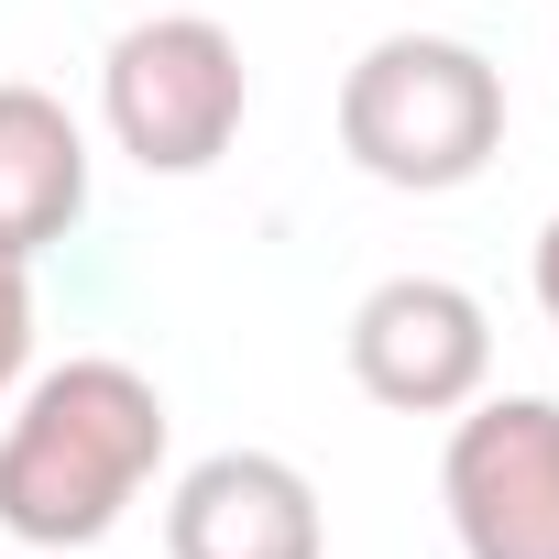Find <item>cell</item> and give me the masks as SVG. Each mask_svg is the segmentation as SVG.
<instances>
[{"mask_svg":"<svg viewBox=\"0 0 559 559\" xmlns=\"http://www.w3.org/2000/svg\"><path fill=\"white\" fill-rule=\"evenodd\" d=\"M165 384L121 352H67L45 373H23L12 417H0V537L67 559L99 548L154 483H165Z\"/></svg>","mask_w":559,"mask_h":559,"instance_id":"cell-1","label":"cell"},{"mask_svg":"<svg viewBox=\"0 0 559 559\" xmlns=\"http://www.w3.org/2000/svg\"><path fill=\"white\" fill-rule=\"evenodd\" d=\"M341 154L395 198H450L504 154V67L461 34H373L341 67Z\"/></svg>","mask_w":559,"mask_h":559,"instance_id":"cell-2","label":"cell"},{"mask_svg":"<svg viewBox=\"0 0 559 559\" xmlns=\"http://www.w3.org/2000/svg\"><path fill=\"white\" fill-rule=\"evenodd\" d=\"M252 121V67L241 34L209 12H143L99 56V132L143 176H209Z\"/></svg>","mask_w":559,"mask_h":559,"instance_id":"cell-3","label":"cell"},{"mask_svg":"<svg viewBox=\"0 0 559 559\" xmlns=\"http://www.w3.org/2000/svg\"><path fill=\"white\" fill-rule=\"evenodd\" d=\"M461 559H559V395H472L439 450Z\"/></svg>","mask_w":559,"mask_h":559,"instance_id":"cell-4","label":"cell"},{"mask_svg":"<svg viewBox=\"0 0 559 559\" xmlns=\"http://www.w3.org/2000/svg\"><path fill=\"white\" fill-rule=\"evenodd\" d=\"M341 352H352V384L373 406L461 417L493 384V308L461 286V274H384V286H362Z\"/></svg>","mask_w":559,"mask_h":559,"instance_id":"cell-5","label":"cell"},{"mask_svg":"<svg viewBox=\"0 0 559 559\" xmlns=\"http://www.w3.org/2000/svg\"><path fill=\"white\" fill-rule=\"evenodd\" d=\"M165 559H330L319 483L286 450H209L165 493Z\"/></svg>","mask_w":559,"mask_h":559,"instance_id":"cell-6","label":"cell"},{"mask_svg":"<svg viewBox=\"0 0 559 559\" xmlns=\"http://www.w3.org/2000/svg\"><path fill=\"white\" fill-rule=\"evenodd\" d=\"M78 219H88V121L34 78H0V252H56Z\"/></svg>","mask_w":559,"mask_h":559,"instance_id":"cell-7","label":"cell"},{"mask_svg":"<svg viewBox=\"0 0 559 559\" xmlns=\"http://www.w3.org/2000/svg\"><path fill=\"white\" fill-rule=\"evenodd\" d=\"M34 373V252H0V406Z\"/></svg>","mask_w":559,"mask_h":559,"instance_id":"cell-8","label":"cell"},{"mask_svg":"<svg viewBox=\"0 0 559 559\" xmlns=\"http://www.w3.org/2000/svg\"><path fill=\"white\" fill-rule=\"evenodd\" d=\"M526 274H537V308H548V330H559V209H548V230H537V263H526Z\"/></svg>","mask_w":559,"mask_h":559,"instance_id":"cell-9","label":"cell"},{"mask_svg":"<svg viewBox=\"0 0 559 559\" xmlns=\"http://www.w3.org/2000/svg\"><path fill=\"white\" fill-rule=\"evenodd\" d=\"M12 559H34V548H12Z\"/></svg>","mask_w":559,"mask_h":559,"instance_id":"cell-10","label":"cell"},{"mask_svg":"<svg viewBox=\"0 0 559 559\" xmlns=\"http://www.w3.org/2000/svg\"><path fill=\"white\" fill-rule=\"evenodd\" d=\"M548 34H559V23H548Z\"/></svg>","mask_w":559,"mask_h":559,"instance_id":"cell-11","label":"cell"}]
</instances>
